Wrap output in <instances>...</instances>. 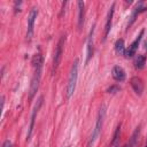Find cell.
<instances>
[{"mask_svg":"<svg viewBox=\"0 0 147 147\" xmlns=\"http://www.w3.org/2000/svg\"><path fill=\"white\" fill-rule=\"evenodd\" d=\"M114 10H115V3L111 5V7L109 8L108 15H107V20H106V24H105V33H103V40H106V38L108 37L110 29H111V21H113V15H114Z\"/></svg>","mask_w":147,"mask_h":147,"instance_id":"cell-8","label":"cell"},{"mask_svg":"<svg viewBox=\"0 0 147 147\" xmlns=\"http://www.w3.org/2000/svg\"><path fill=\"white\" fill-rule=\"evenodd\" d=\"M115 49L117 52V54L119 55H125V46H124V40L123 39H118L115 44Z\"/></svg>","mask_w":147,"mask_h":147,"instance_id":"cell-16","label":"cell"},{"mask_svg":"<svg viewBox=\"0 0 147 147\" xmlns=\"http://www.w3.org/2000/svg\"><path fill=\"white\" fill-rule=\"evenodd\" d=\"M64 41H65V36L63 34L61 38H60V40H59V42H57V45H56V47H55V51H54V57H53V72H55V70L57 69V67H59V64H60V62H61V59H62V54H63V46H64Z\"/></svg>","mask_w":147,"mask_h":147,"instance_id":"cell-4","label":"cell"},{"mask_svg":"<svg viewBox=\"0 0 147 147\" xmlns=\"http://www.w3.org/2000/svg\"><path fill=\"white\" fill-rule=\"evenodd\" d=\"M37 15H38V9L36 7H33L29 15H28V28H26V40L30 41L32 39V36H33V26H34V22H36V18H37Z\"/></svg>","mask_w":147,"mask_h":147,"instance_id":"cell-5","label":"cell"},{"mask_svg":"<svg viewBox=\"0 0 147 147\" xmlns=\"http://www.w3.org/2000/svg\"><path fill=\"white\" fill-rule=\"evenodd\" d=\"M146 64V56L142 55V54H139L137 55L136 60H134V67L136 69H142Z\"/></svg>","mask_w":147,"mask_h":147,"instance_id":"cell-14","label":"cell"},{"mask_svg":"<svg viewBox=\"0 0 147 147\" xmlns=\"http://www.w3.org/2000/svg\"><path fill=\"white\" fill-rule=\"evenodd\" d=\"M78 67H79V60L76 59L71 65V70H70V75H69V79L67 84V93H65L67 99H70L76 90V84H77V78H78Z\"/></svg>","mask_w":147,"mask_h":147,"instance_id":"cell-2","label":"cell"},{"mask_svg":"<svg viewBox=\"0 0 147 147\" xmlns=\"http://www.w3.org/2000/svg\"><path fill=\"white\" fill-rule=\"evenodd\" d=\"M42 63H44V59L42 55L40 53L34 54L32 57V67L34 69L32 79H31V84H30V99H32L36 94V92L39 88V84H40V79H41V71H42Z\"/></svg>","mask_w":147,"mask_h":147,"instance_id":"cell-1","label":"cell"},{"mask_svg":"<svg viewBox=\"0 0 147 147\" xmlns=\"http://www.w3.org/2000/svg\"><path fill=\"white\" fill-rule=\"evenodd\" d=\"M119 136H121V125H118L116 127V131L114 133V137H113V140L110 142V147H118V144H119Z\"/></svg>","mask_w":147,"mask_h":147,"instance_id":"cell-15","label":"cell"},{"mask_svg":"<svg viewBox=\"0 0 147 147\" xmlns=\"http://www.w3.org/2000/svg\"><path fill=\"white\" fill-rule=\"evenodd\" d=\"M2 147H11V142L9 140H6L3 142V145H2Z\"/></svg>","mask_w":147,"mask_h":147,"instance_id":"cell-18","label":"cell"},{"mask_svg":"<svg viewBox=\"0 0 147 147\" xmlns=\"http://www.w3.org/2000/svg\"><path fill=\"white\" fill-rule=\"evenodd\" d=\"M142 36H144V30H141V31L139 32V36L134 39V41H133V42L129 46V48L125 51V56H126V57H132V56L136 54V51H137V48H138V46H139V44H140V40H141Z\"/></svg>","mask_w":147,"mask_h":147,"instance_id":"cell-7","label":"cell"},{"mask_svg":"<svg viewBox=\"0 0 147 147\" xmlns=\"http://www.w3.org/2000/svg\"><path fill=\"white\" fill-rule=\"evenodd\" d=\"M105 116H106V107L101 106V108L99 110V114H98V117H96V121H95V125H94V127L92 130V133H91V137L88 139V146H92L95 142V140L98 139V137L100 136L102 126H103Z\"/></svg>","mask_w":147,"mask_h":147,"instance_id":"cell-3","label":"cell"},{"mask_svg":"<svg viewBox=\"0 0 147 147\" xmlns=\"http://www.w3.org/2000/svg\"><path fill=\"white\" fill-rule=\"evenodd\" d=\"M111 74H113V78L115 80H117V82H123L125 79V76H126L124 69L122 67H119V65H115L113 68Z\"/></svg>","mask_w":147,"mask_h":147,"instance_id":"cell-10","label":"cell"},{"mask_svg":"<svg viewBox=\"0 0 147 147\" xmlns=\"http://www.w3.org/2000/svg\"><path fill=\"white\" fill-rule=\"evenodd\" d=\"M130 83H131V86H132L134 93L138 94V95H141L142 91H144V82H142V79L139 78V77H132Z\"/></svg>","mask_w":147,"mask_h":147,"instance_id":"cell-9","label":"cell"},{"mask_svg":"<svg viewBox=\"0 0 147 147\" xmlns=\"http://www.w3.org/2000/svg\"><path fill=\"white\" fill-rule=\"evenodd\" d=\"M42 100H44V98L40 96V98L38 99L37 103H36L34 107H33V110H32V114H31V121H30V125H29V130H28V134H26V141H29L30 138H31V136H32V131H33V127H34L36 116H37V113H38V110L40 109V107H41V105H42Z\"/></svg>","mask_w":147,"mask_h":147,"instance_id":"cell-6","label":"cell"},{"mask_svg":"<svg viewBox=\"0 0 147 147\" xmlns=\"http://www.w3.org/2000/svg\"><path fill=\"white\" fill-rule=\"evenodd\" d=\"M145 147H147V141H146V144H145Z\"/></svg>","mask_w":147,"mask_h":147,"instance_id":"cell-20","label":"cell"},{"mask_svg":"<svg viewBox=\"0 0 147 147\" xmlns=\"http://www.w3.org/2000/svg\"><path fill=\"white\" fill-rule=\"evenodd\" d=\"M118 91H119V87H118L117 85H111L110 87L107 88V92H108V93H116V92H118Z\"/></svg>","mask_w":147,"mask_h":147,"instance_id":"cell-17","label":"cell"},{"mask_svg":"<svg viewBox=\"0 0 147 147\" xmlns=\"http://www.w3.org/2000/svg\"><path fill=\"white\" fill-rule=\"evenodd\" d=\"M139 133H140V127L138 126V127L133 131V133H132V136H131V138H130V140H129L127 145H126V146H124V147H137Z\"/></svg>","mask_w":147,"mask_h":147,"instance_id":"cell-13","label":"cell"},{"mask_svg":"<svg viewBox=\"0 0 147 147\" xmlns=\"http://www.w3.org/2000/svg\"><path fill=\"white\" fill-rule=\"evenodd\" d=\"M145 45H146V49H147V40H146V44Z\"/></svg>","mask_w":147,"mask_h":147,"instance_id":"cell-19","label":"cell"},{"mask_svg":"<svg viewBox=\"0 0 147 147\" xmlns=\"http://www.w3.org/2000/svg\"><path fill=\"white\" fill-rule=\"evenodd\" d=\"M78 28L82 29L83 23H84V16H85V3L84 1H78Z\"/></svg>","mask_w":147,"mask_h":147,"instance_id":"cell-11","label":"cell"},{"mask_svg":"<svg viewBox=\"0 0 147 147\" xmlns=\"http://www.w3.org/2000/svg\"><path fill=\"white\" fill-rule=\"evenodd\" d=\"M93 32H94V26L92 28L91 32H90V36H88V39H87V56H86V63L90 61V59L92 57V54H93Z\"/></svg>","mask_w":147,"mask_h":147,"instance_id":"cell-12","label":"cell"}]
</instances>
